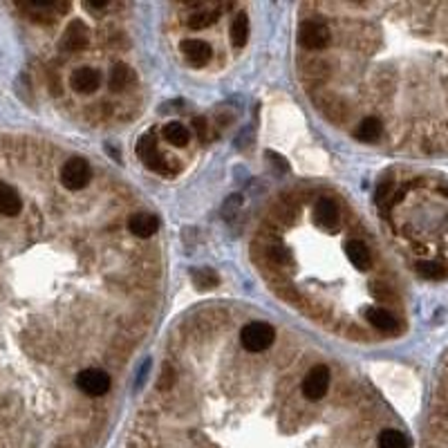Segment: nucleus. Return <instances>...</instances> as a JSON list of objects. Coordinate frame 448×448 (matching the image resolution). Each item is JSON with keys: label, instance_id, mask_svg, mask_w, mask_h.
Returning <instances> with one entry per match:
<instances>
[{"label": "nucleus", "instance_id": "nucleus-1", "mask_svg": "<svg viewBox=\"0 0 448 448\" xmlns=\"http://www.w3.org/2000/svg\"><path fill=\"white\" fill-rule=\"evenodd\" d=\"M274 341H276V330L269 323H262V320L245 325L240 332V343L251 354L264 352V349L274 345Z\"/></svg>", "mask_w": 448, "mask_h": 448}, {"label": "nucleus", "instance_id": "nucleus-2", "mask_svg": "<svg viewBox=\"0 0 448 448\" xmlns=\"http://www.w3.org/2000/svg\"><path fill=\"white\" fill-rule=\"evenodd\" d=\"M92 179V168L90 162L83 157H72L67 159L61 168V181L67 191H81L90 184Z\"/></svg>", "mask_w": 448, "mask_h": 448}, {"label": "nucleus", "instance_id": "nucleus-3", "mask_svg": "<svg viewBox=\"0 0 448 448\" xmlns=\"http://www.w3.org/2000/svg\"><path fill=\"white\" fill-rule=\"evenodd\" d=\"M330 381H332L330 368L327 366H314L310 372H307L305 379H303V386H301L303 397L307 401L323 399L327 395V390H330Z\"/></svg>", "mask_w": 448, "mask_h": 448}, {"label": "nucleus", "instance_id": "nucleus-4", "mask_svg": "<svg viewBox=\"0 0 448 448\" xmlns=\"http://www.w3.org/2000/svg\"><path fill=\"white\" fill-rule=\"evenodd\" d=\"M77 388L88 397H103L110 390V376L99 368H88L77 374Z\"/></svg>", "mask_w": 448, "mask_h": 448}, {"label": "nucleus", "instance_id": "nucleus-5", "mask_svg": "<svg viewBox=\"0 0 448 448\" xmlns=\"http://www.w3.org/2000/svg\"><path fill=\"white\" fill-rule=\"evenodd\" d=\"M330 38H332V34L327 30V25L318 23V21H305L298 30V43L305 50H323V47H327Z\"/></svg>", "mask_w": 448, "mask_h": 448}, {"label": "nucleus", "instance_id": "nucleus-6", "mask_svg": "<svg viewBox=\"0 0 448 448\" xmlns=\"http://www.w3.org/2000/svg\"><path fill=\"white\" fill-rule=\"evenodd\" d=\"M181 54H184V59L189 65L193 67H204L208 63V59H211V47H208V43H204V40L200 38H186L181 40Z\"/></svg>", "mask_w": 448, "mask_h": 448}, {"label": "nucleus", "instance_id": "nucleus-7", "mask_svg": "<svg viewBox=\"0 0 448 448\" xmlns=\"http://www.w3.org/2000/svg\"><path fill=\"white\" fill-rule=\"evenodd\" d=\"M99 86H101V77L92 67H79L72 72V77H69V88L81 94H90Z\"/></svg>", "mask_w": 448, "mask_h": 448}, {"label": "nucleus", "instance_id": "nucleus-8", "mask_svg": "<svg viewBox=\"0 0 448 448\" xmlns=\"http://www.w3.org/2000/svg\"><path fill=\"white\" fill-rule=\"evenodd\" d=\"M88 43V30L81 21H72L67 25V30L61 38V50L63 52H79Z\"/></svg>", "mask_w": 448, "mask_h": 448}, {"label": "nucleus", "instance_id": "nucleus-9", "mask_svg": "<svg viewBox=\"0 0 448 448\" xmlns=\"http://www.w3.org/2000/svg\"><path fill=\"white\" fill-rule=\"evenodd\" d=\"M159 229V222L157 218L152 215V213H133L130 220H128V231L137 237H150V235H155Z\"/></svg>", "mask_w": 448, "mask_h": 448}, {"label": "nucleus", "instance_id": "nucleus-10", "mask_svg": "<svg viewBox=\"0 0 448 448\" xmlns=\"http://www.w3.org/2000/svg\"><path fill=\"white\" fill-rule=\"evenodd\" d=\"M314 220L318 227H323V229H334L336 224H339L341 215H339V206H336L334 200L330 198H323V200H318L316 202V208H314Z\"/></svg>", "mask_w": 448, "mask_h": 448}, {"label": "nucleus", "instance_id": "nucleus-11", "mask_svg": "<svg viewBox=\"0 0 448 448\" xmlns=\"http://www.w3.org/2000/svg\"><path fill=\"white\" fill-rule=\"evenodd\" d=\"M23 211V200L18 191L9 186L7 181H0V215L13 218Z\"/></svg>", "mask_w": 448, "mask_h": 448}, {"label": "nucleus", "instance_id": "nucleus-12", "mask_svg": "<svg viewBox=\"0 0 448 448\" xmlns=\"http://www.w3.org/2000/svg\"><path fill=\"white\" fill-rule=\"evenodd\" d=\"M366 318L374 330H379L383 334H397L399 332L395 316H392L388 310H381V307H370V310H366Z\"/></svg>", "mask_w": 448, "mask_h": 448}, {"label": "nucleus", "instance_id": "nucleus-13", "mask_svg": "<svg viewBox=\"0 0 448 448\" xmlns=\"http://www.w3.org/2000/svg\"><path fill=\"white\" fill-rule=\"evenodd\" d=\"M345 251H347V258H349V262H352L357 269H361V271L370 269L372 254H370L368 245L363 242V240H349V242L345 245Z\"/></svg>", "mask_w": 448, "mask_h": 448}, {"label": "nucleus", "instance_id": "nucleus-14", "mask_svg": "<svg viewBox=\"0 0 448 448\" xmlns=\"http://www.w3.org/2000/svg\"><path fill=\"white\" fill-rule=\"evenodd\" d=\"M383 135V123L376 119V117H366L359 125H357V130H354V137L361 139V142H376Z\"/></svg>", "mask_w": 448, "mask_h": 448}, {"label": "nucleus", "instance_id": "nucleus-15", "mask_svg": "<svg viewBox=\"0 0 448 448\" xmlns=\"http://www.w3.org/2000/svg\"><path fill=\"white\" fill-rule=\"evenodd\" d=\"M135 83V72H133V67H128L125 63H117L115 67H112V72H110V90H125V88H130Z\"/></svg>", "mask_w": 448, "mask_h": 448}, {"label": "nucleus", "instance_id": "nucleus-16", "mask_svg": "<svg viewBox=\"0 0 448 448\" xmlns=\"http://www.w3.org/2000/svg\"><path fill=\"white\" fill-rule=\"evenodd\" d=\"M162 135H164V139L168 144H173V146H186L189 144V137H191V133H189V128L184 123H179V121H171V123H166L164 125V130H162Z\"/></svg>", "mask_w": 448, "mask_h": 448}, {"label": "nucleus", "instance_id": "nucleus-17", "mask_svg": "<svg viewBox=\"0 0 448 448\" xmlns=\"http://www.w3.org/2000/svg\"><path fill=\"white\" fill-rule=\"evenodd\" d=\"M247 38H249V21L245 13H237L231 25V43L235 47H245Z\"/></svg>", "mask_w": 448, "mask_h": 448}, {"label": "nucleus", "instance_id": "nucleus-18", "mask_svg": "<svg viewBox=\"0 0 448 448\" xmlns=\"http://www.w3.org/2000/svg\"><path fill=\"white\" fill-rule=\"evenodd\" d=\"M379 448H408V437L401 430L386 428L379 435Z\"/></svg>", "mask_w": 448, "mask_h": 448}, {"label": "nucleus", "instance_id": "nucleus-19", "mask_svg": "<svg viewBox=\"0 0 448 448\" xmlns=\"http://www.w3.org/2000/svg\"><path fill=\"white\" fill-rule=\"evenodd\" d=\"M417 271L419 276H424L428 280H444L448 276V269L442 262H435V260H422L417 264Z\"/></svg>", "mask_w": 448, "mask_h": 448}, {"label": "nucleus", "instance_id": "nucleus-20", "mask_svg": "<svg viewBox=\"0 0 448 448\" xmlns=\"http://www.w3.org/2000/svg\"><path fill=\"white\" fill-rule=\"evenodd\" d=\"M193 283H195V287H198L200 291H206V289H213V287H218V283H220V278H218V274L213 271V269H193Z\"/></svg>", "mask_w": 448, "mask_h": 448}, {"label": "nucleus", "instance_id": "nucleus-21", "mask_svg": "<svg viewBox=\"0 0 448 448\" xmlns=\"http://www.w3.org/2000/svg\"><path fill=\"white\" fill-rule=\"evenodd\" d=\"M264 254H267V260L271 262V264H276V267H289V264L293 262V258H291V251H287L285 247H280V245H267V251H264Z\"/></svg>", "mask_w": 448, "mask_h": 448}, {"label": "nucleus", "instance_id": "nucleus-22", "mask_svg": "<svg viewBox=\"0 0 448 448\" xmlns=\"http://www.w3.org/2000/svg\"><path fill=\"white\" fill-rule=\"evenodd\" d=\"M155 150H157V137H155V133H152V130H148V133L137 142V155L142 157V162H144V159H146L148 155H152Z\"/></svg>", "mask_w": 448, "mask_h": 448}, {"label": "nucleus", "instance_id": "nucleus-23", "mask_svg": "<svg viewBox=\"0 0 448 448\" xmlns=\"http://www.w3.org/2000/svg\"><path fill=\"white\" fill-rule=\"evenodd\" d=\"M215 21V13H208V11H202V13H191L189 18V25L193 27V30H202V27L211 25Z\"/></svg>", "mask_w": 448, "mask_h": 448}, {"label": "nucleus", "instance_id": "nucleus-24", "mask_svg": "<svg viewBox=\"0 0 448 448\" xmlns=\"http://www.w3.org/2000/svg\"><path fill=\"white\" fill-rule=\"evenodd\" d=\"M173 383H175V370L166 363L164 370H162L159 381H157V388H159L162 392H168V390H173Z\"/></svg>", "mask_w": 448, "mask_h": 448}, {"label": "nucleus", "instance_id": "nucleus-25", "mask_svg": "<svg viewBox=\"0 0 448 448\" xmlns=\"http://www.w3.org/2000/svg\"><path fill=\"white\" fill-rule=\"evenodd\" d=\"M193 130L198 133L200 142H206V139H208V121H206V117H195L193 119Z\"/></svg>", "mask_w": 448, "mask_h": 448}, {"label": "nucleus", "instance_id": "nucleus-26", "mask_svg": "<svg viewBox=\"0 0 448 448\" xmlns=\"http://www.w3.org/2000/svg\"><path fill=\"white\" fill-rule=\"evenodd\" d=\"M392 191V179H383L379 186H376V193H374V200L376 204H383L388 200V195Z\"/></svg>", "mask_w": 448, "mask_h": 448}, {"label": "nucleus", "instance_id": "nucleus-27", "mask_svg": "<svg viewBox=\"0 0 448 448\" xmlns=\"http://www.w3.org/2000/svg\"><path fill=\"white\" fill-rule=\"evenodd\" d=\"M240 195H231V198L227 200V204H224V218H233V213L240 208Z\"/></svg>", "mask_w": 448, "mask_h": 448}, {"label": "nucleus", "instance_id": "nucleus-28", "mask_svg": "<svg viewBox=\"0 0 448 448\" xmlns=\"http://www.w3.org/2000/svg\"><path fill=\"white\" fill-rule=\"evenodd\" d=\"M267 157L271 159V164H274V166L278 168V171H283V173H285V171H289V164L285 162V157H280V155H276V152H274V150H267Z\"/></svg>", "mask_w": 448, "mask_h": 448}, {"label": "nucleus", "instance_id": "nucleus-29", "mask_svg": "<svg viewBox=\"0 0 448 448\" xmlns=\"http://www.w3.org/2000/svg\"><path fill=\"white\" fill-rule=\"evenodd\" d=\"M50 88H52V94H61V83H59V79H56L54 72L50 74Z\"/></svg>", "mask_w": 448, "mask_h": 448}, {"label": "nucleus", "instance_id": "nucleus-30", "mask_svg": "<svg viewBox=\"0 0 448 448\" xmlns=\"http://www.w3.org/2000/svg\"><path fill=\"white\" fill-rule=\"evenodd\" d=\"M86 7L88 9H106L108 5L106 3H86Z\"/></svg>", "mask_w": 448, "mask_h": 448}]
</instances>
